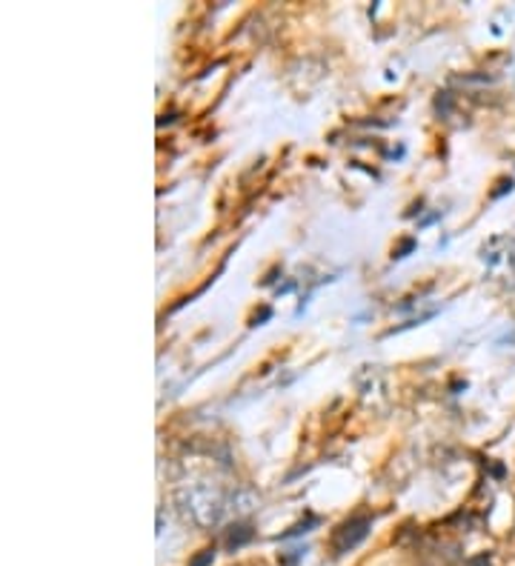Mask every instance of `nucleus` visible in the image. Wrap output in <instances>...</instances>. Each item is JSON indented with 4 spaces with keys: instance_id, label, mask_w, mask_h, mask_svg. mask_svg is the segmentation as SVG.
I'll list each match as a JSON object with an SVG mask.
<instances>
[{
    "instance_id": "nucleus-2",
    "label": "nucleus",
    "mask_w": 515,
    "mask_h": 566,
    "mask_svg": "<svg viewBox=\"0 0 515 566\" xmlns=\"http://www.w3.org/2000/svg\"><path fill=\"white\" fill-rule=\"evenodd\" d=\"M367 532H369V517H355V521H347L335 532V541H333L335 555H343V553H350V549H355L367 538Z\"/></svg>"
},
{
    "instance_id": "nucleus-4",
    "label": "nucleus",
    "mask_w": 515,
    "mask_h": 566,
    "mask_svg": "<svg viewBox=\"0 0 515 566\" xmlns=\"http://www.w3.org/2000/svg\"><path fill=\"white\" fill-rule=\"evenodd\" d=\"M212 558H215V553H212V549H207V553L200 555V558H195L190 566H207V563H212Z\"/></svg>"
},
{
    "instance_id": "nucleus-5",
    "label": "nucleus",
    "mask_w": 515,
    "mask_h": 566,
    "mask_svg": "<svg viewBox=\"0 0 515 566\" xmlns=\"http://www.w3.org/2000/svg\"><path fill=\"white\" fill-rule=\"evenodd\" d=\"M473 566H490V558H487V555H484V558L473 561Z\"/></svg>"
},
{
    "instance_id": "nucleus-1",
    "label": "nucleus",
    "mask_w": 515,
    "mask_h": 566,
    "mask_svg": "<svg viewBox=\"0 0 515 566\" xmlns=\"http://www.w3.org/2000/svg\"><path fill=\"white\" fill-rule=\"evenodd\" d=\"M181 503H183L181 507L183 515L198 526H215V524H221V517H224V500L209 490H195L190 495H183Z\"/></svg>"
},
{
    "instance_id": "nucleus-3",
    "label": "nucleus",
    "mask_w": 515,
    "mask_h": 566,
    "mask_svg": "<svg viewBox=\"0 0 515 566\" xmlns=\"http://www.w3.org/2000/svg\"><path fill=\"white\" fill-rule=\"evenodd\" d=\"M249 538H253V529H249V526H232V532L226 535V546H229V549H238V546H244Z\"/></svg>"
}]
</instances>
